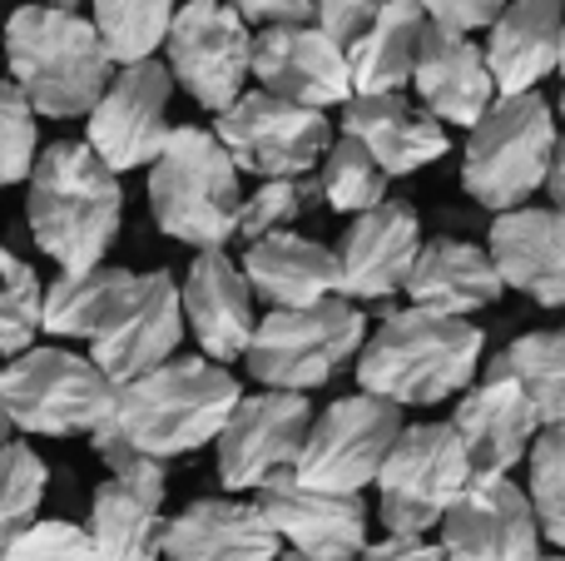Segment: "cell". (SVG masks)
I'll return each mask as SVG.
<instances>
[{"label": "cell", "instance_id": "cell-17", "mask_svg": "<svg viewBox=\"0 0 565 561\" xmlns=\"http://www.w3.org/2000/svg\"><path fill=\"white\" fill-rule=\"evenodd\" d=\"M184 338V304H179V284L169 268L135 278V294L125 298L119 318L109 324L105 338L89 343V363L109 378L115 388L135 383L139 373L169 363Z\"/></svg>", "mask_w": 565, "mask_h": 561}, {"label": "cell", "instance_id": "cell-7", "mask_svg": "<svg viewBox=\"0 0 565 561\" xmlns=\"http://www.w3.org/2000/svg\"><path fill=\"white\" fill-rule=\"evenodd\" d=\"M0 403L10 427H25L40 437L89 433L115 417V383L70 348H30L10 358L0 373Z\"/></svg>", "mask_w": 565, "mask_h": 561}, {"label": "cell", "instance_id": "cell-12", "mask_svg": "<svg viewBox=\"0 0 565 561\" xmlns=\"http://www.w3.org/2000/svg\"><path fill=\"white\" fill-rule=\"evenodd\" d=\"M164 50L174 85H184L194 105L214 109V119L244 99V85L254 75V30L244 25L238 6H214V0L179 6Z\"/></svg>", "mask_w": 565, "mask_h": 561}, {"label": "cell", "instance_id": "cell-50", "mask_svg": "<svg viewBox=\"0 0 565 561\" xmlns=\"http://www.w3.org/2000/svg\"><path fill=\"white\" fill-rule=\"evenodd\" d=\"M536 561H565V552L561 557H536Z\"/></svg>", "mask_w": 565, "mask_h": 561}, {"label": "cell", "instance_id": "cell-32", "mask_svg": "<svg viewBox=\"0 0 565 561\" xmlns=\"http://www.w3.org/2000/svg\"><path fill=\"white\" fill-rule=\"evenodd\" d=\"M507 373L521 383L541 427H565V328H536L521 334L501 353Z\"/></svg>", "mask_w": 565, "mask_h": 561}, {"label": "cell", "instance_id": "cell-16", "mask_svg": "<svg viewBox=\"0 0 565 561\" xmlns=\"http://www.w3.org/2000/svg\"><path fill=\"white\" fill-rule=\"evenodd\" d=\"M451 427L461 437L471 477H511V467L526 463L531 443L541 437L536 413L501 358H491L487 373H477V383L467 388V398L451 413Z\"/></svg>", "mask_w": 565, "mask_h": 561}, {"label": "cell", "instance_id": "cell-18", "mask_svg": "<svg viewBox=\"0 0 565 561\" xmlns=\"http://www.w3.org/2000/svg\"><path fill=\"white\" fill-rule=\"evenodd\" d=\"M258 512L298 557L312 561H352L367 547V502L302 487L292 473H278L258 487Z\"/></svg>", "mask_w": 565, "mask_h": 561}, {"label": "cell", "instance_id": "cell-38", "mask_svg": "<svg viewBox=\"0 0 565 561\" xmlns=\"http://www.w3.org/2000/svg\"><path fill=\"white\" fill-rule=\"evenodd\" d=\"M40 129H35V109L30 99L10 85V75H0V189L30 179L40 159Z\"/></svg>", "mask_w": 565, "mask_h": 561}, {"label": "cell", "instance_id": "cell-4", "mask_svg": "<svg viewBox=\"0 0 565 561\" xmlns=\"http://www.w3.org/2000/svg\"><path fill=\"white\" fill-rule=\"evenodd\" d=\"M6 60L10 85L45 119H89L115 80L89 15L70 6H20L6 20Z\"/></svg>", "mask_w": 565, "mask_h": 561}, {"label": "cell", "instance_id": "cell-23", "mask_svg": "<svg viewBox=\"0 0 565 561\" xmlns=\"http://www.w3.org/2000/svg\"><path fill=\"white\" fill-rule=\"evenodd\" d=\"M487 254L501 284L536 298L541 308H565V214L561 209H511L491 219Z\"/></svg>", "mask_w": 565, "mask_h": 561}, {"label": "cell", "instance_id": "cell-22", "mask_svg": "<svg viewBox=\"0 0 565 561\" xmlns=\"http://www.w3.org/2000/svg\"><path fill=\"white\" fill-rule=\"evenodd\" d=\"M412 85H417V95H422V109H427L437 125L477 129L481 115L497 105L487 50L471 45L467 35H451V30H437V25L422 30Z\"/></svg>", "mask_w": 565, "mask_h": 561}, {"label": "cell", "instance_id": "cell-47", "mask_svg": "<svg viewBox=\"0 0 565 561\" xmlns=\"http://www.w3.org/2000/svg\"><path fill=\"white\" fill-rule=\"evenodd\" d=\"M278 561H312V557H298V552H282ZM352 561H358V557H352Z\"/></svg>", "mask_w": 565, "mask_h": 561}, {"label": "cell", "instance_id": "cell-31", "mask_svg": "<svg viewBox=\"0 0 565 561\" xmlns=\"http://www.w3.org/2000/svg\"><path fill=\"white\" fill-rule=\"evenodd\" d=\"M422 30H427L422 6H407V0H387V6H377L372 30L362 35V45L348 55L352 99L358 95H402V85H412V65H417V50H422Z\"/></svg>", "mask_w": 565, "mask_h": 561}, {"label": "cell", "instance_id": "cell-26", "mask_svg": "<svg viewBox=\"0 0 565 561\" xmlns=\"http://www.w3.org/2000/svg\"><path fill=\"white\" fill-rule=\"evenodd\" d=\"M238 268H244L254 298H264L274 314L328 304V298H338V288H342L338 254H332L328 244H318V239L292 234V229L248 244V254Z\"/></svg>", "mask_w": 565, "mask_h": 561}, {"label": "cell", "instance_id": "cell-3", "mask_svg": "<svg viewBox=\"0 0 565 561\" xmlns=\"http://www.w3.org/2000/svg\"><path fill=\"white\" fill-rule=\"evenodd\" d=\"M238 403H244V388L228 368L209 363V358H169V363L139 373L135 383L115 388L109 427L135 453L169 463V457L218 443Z\"/></svg>", "mask_w": 565, "mask_h": 561}, {"label": "cell", "instance_id": "cell-8", "mask_svg": "<svg viewBox=\"0 0 565 561\" xmlns=\"http://www.w3.org/2000/svg\"><path fill=\"white\" fill-rule=\"evenodd\" d=\"M367 343V318L348 298H328L312 308H288V314L258 318V334L248 343L244 363L268 393H308L322 388L348 358Z\"/></svg>", "mask_w": 565, "mask_h": 561}, {"label": "cell", "instance_id": "cell-1", "mask_svg": "<svg viewBox=\"0 0 565 561\" xmlns=\"http://www.w3.org/2000/svg\"><path fill=\"white\" fill-rule=\"evenodd\" d=\"M25 214L40 254L55 258L60 274H89L119 239L125 189L85 139H55L30 169Z\"/></svg>", "mask_w": 565, "mask_h": 561}, {"label": "cell", "instance_id": "cell-11", "mask_svg": "<svg viewBox=\"0 0 565 561\" xmlns=\"http://www.w3.org/2000/svg\"><path fill=\"white\" fill-rule=\"evenodd\" d=\"M214 139L228 149L238 174H258L268 184V179L312 174L332 149V125L318 109L288 105L264 89H254V95L244 89V99L214 119Z\"/></svg>", "mask_w": 565, "mask_h": 561}, {"label": "cell", "instance_id": "cell-44", "mask_svg": "<svg viewBox=\"0 0 565 561\" xmlns=\"http://www.w3.org/2000/svg\"><path fill=\"white\" fill-rule=\"evenodd\" d=\"M358 561H441V547L427 537H377L362 547Z\"/></svg>", "mask_w": 565, "mask_h": 561}, {"label": "cell", "instance_id": "cell-24", "mask_svg": "<svg viewBox=\"0 0 565 561\" xmlns=\"http://www.w3.org/2000/svg\"><path fill=\"white\" fill-rule=\"evenodd\" d=\"M282 542L258 512L238 497H199L164 522V561H278Z\"/></svg>", "mask_w": 565, "mask_h": 561}, {"label": "cell", "instance_id": "cell-20", "mask_svg": "<svg viewBox=\"0 0 565 561\" xmlns=\"http://www.w3.org/2000/svg\"><path fill=\"white\" fill-rule=\"evenodd\" d=\"M254 75L264 95H278L288 105L318 109L348 105L352 99V65L318 25H282L254 35Z\"/></svg>", "mask_w": 565, "mask_h": 561}, {"label": "cell", "instance_id": "cell-48", "mask_svg": "<svg viewBox=\"0 0 565 561\" xmlns=\"http://www.w3.org/2000/svg\"><path fill=\"white\" fill-rule=\"evenodd\" d=\"M561 75H565V40H561Z\"/></svg>", "mask_w": 565, "mask_h": 561}, {"label": "cell", "instance_id": "cell-33", "mask_svg": "<svg viewBox=\"0 0 565 561\" xmlns=\"http://www.w3.org/2000/svg\"><path fill=\"white\" fill-rule=\"evenodd\" d=\"M89 25H95L109 65H119V70L149 65L154 50L169 40L174 6H164V0H99L95 15H89Z\"/></svg>", "mask_w": 565, "mask_h": 561}, {"label": "cell", "instance_id": "cell-15", "mask_svg": "<svg viewBox=\"0 0 565 561\" xmlns=\"http://www.w3.org/2000/svg\"><path fill=\"white\" fill-rule=\"evenodd\" d=\"M441 561H536L541 527L526 487L511 477H471L441 517Z\"/></svg>", "mask_w": 565, "mask_h": 561}, {"label": "cell", "instance_id": "cell-41", "mask_svg": "<svg viewBox=\"0 0 565 561\" xmlns=\"http://www.w3.org/2000/svg\"><path fill=\"white\" fill-rule=\"evenodd\" d=\"M372 20H377V6H362V0H328V6H318L312 25H318L342 55H352V50L362 45V35L372 30Z\"/></svg>", "mask_w": 565, "mask_h": 561}, {"label": "cell", "instance_id": "cell-14", "mask_svg": "<svg viewBox=\"0 0 565 561\" xmlns=\"http://www.w3.org/2000/svg\"><path fill=\"white\" fill-rule=\"evenodd\" d=\"M312 427V407L298 393H254L234 407L218 433V483L224 493H258L268 477L292 473Z\"/></svg>", "mask_w": 565, "mask_h": 561}, {"label": "cell", "instance_id": "cell-30", "mask_svg": "<svg viewBox=\"0 0 565 561\" xmlns=\"http://www.w3.org/2000/svg\"><path fill=\"white\" fill-rule=\"evenodd\" d=\"M135 278L129 268L99 264L89 274H60L55 284H45V314H40V334L55 338H95L109 334V324L119 318L125 298L135 294Z\"/></svg>", "mask_w": 565, "mask_h": 561}, {"label": "cell", "instance_id": "cell-46", "mask_svg": "<svg viewBox=\"0 0 565 561\" xmlns=\"http://www.w3.org/2000/svg\"><path fill=\"white\" fill-rule=\"evenodd\" d=\"M10 443V417H6V403H0V447Z\"/></svg>", "mask_w": 565, "mask_h": 561}, {"label": "cell", "instance_id": "cell-45", "mask_svg": "<svg viewBox=\"0 0 565 561\" xmlns=\"http://www.w3.org/2000/svg\"><path fill=\"white\" fill-rule=\"evenodd\" d=\"M546 189H551V199H556V209L565 214V139H561V149H556V165H551Z\"/></svg>", "mask_w": 565, "mask_h": 561}, {"label": "cell", "instance_id": "cell-43", "mask_svg": "<svg viewBox=\"0 0 565 561\" xmlns=\"http://www.w3.org/2000/svg\"><path fill=\"white\" fill-rule=\"evenodd\" d=\"M238 15H244V25L282 30V25H312L318 6H308V0H244Z\"/></svg>", "mask_w": 565, "mask_h": 561}, {"label": "cell", "instance_id": "cell-39", "mask_svg": "<svg viewBox=\"0 0 565 561\" xmlns=\"http://www.w3.org/2000/svg\"><path fill=\"white\" fill-rule=\"evenodd\" d=\"M312 189L308 179H268V184H258L254 194L244 199V209H238V234L248 239V244H258V239L268 234H282V229H292V219L308 209Z\"/></svg>", "mask_w": 565, "mask_h": 561}, {"label": "cell", "instance_id": "cell-19", "mask_svg": "<svg viewBox=\"0 0 565 561\" xmlns=\"http://www.w3.org/2000/svg\"><path fill=\"white\" fill-rule=\"evenodd\" d=\"M332 254H338L342 278L338 294H348V304H382V298L402 294L412 278V264L422 254L417 209L402 204V199H387L372 214H358Z\"/></svg>", "mask_w": 565, "mask_h": 561}, {"label": "cell", "instance_id": "cell-2", "mask_svg": "<svg viewBox=\"0 0 565 561\" xmlns=\"http://www.w3.org/2000/svg\"><path fill=\"white\" fill-rule=\"evenodd\" d=\"M487 334L467 318L397 308L367 334L358 353V383L392 407H431L467 393L481 373Z\"/></svg>", "mask_w": 565, "mask_h": 561}, {"label": "cell", "instance_id": "cell-28", "mask_svg": "<svg viewBox=\"0 0 565 561\" xmlns=\"http://www.w3.org/2000/svg\"><path fill=\"white\" fill-rule=\"evenodd\" d=\"M402 294L412 298V308H427V314H447V318H467L477 308H491L507 284H501L497 264L481 244L467 239H431L422 244L412 278Z\"/></svg>", "mask_w": 565, "mask_h": 561}, {"label": "cell", "instance_id": "cell-37", "mask_svg": "<svg viewBox=\"0 0 565 561\" xmlns=\"http://www.w3.org/2000/svg\"><path fill=\"white\" fill-rule=\"evenodd\" d=\"M531 512H536L541 537L565 552V427H541L531 443Z\"/></svg>", "mask_w": 565, "mask_h": 561}, {"label": "cell", "instance_id": "cell-25", "mask_svg": "<svg viewBox=\"0 0 565 561\" xmlns=\"http://www.w3.org/2000/svg\"><path fill=\"white\" fill-rule=\"evenodd\" d=\"M342 135L358 139L387 179L417 174L447 155V129L407 95H358L342 105Z\"/></svg>", "mask_w": 565, "mask_h": 561}, {"label": "cell", "instance_id": "cell-10", "mask_svg": "<svg viewBox=\"0 0 565 561\" xmlns=\"http://www.w3.org/2000/svg\"><path fill=\"white\" fill-rule=\"evenodd\" d=\"M402 427H407L402 423V407L382 403V398H367V393L338 398L332 407L312 413L308 443H302L292 477L302 487H318V493L358 497L362 487L377 483Z\"/></svg>", "mask_w": 565, "mask_h": 561}, {"label": "cell", "instance_id": "cell-49", "mask_svg": "<svg viewBox=\"0 0 565 561\" xmlns=\"http://www.w3.org/2000/svg\"><path fill=\"white\" fill-rule=\"evenodd\" d=\"M561 119H565V85H561Z\"/></svg>", "mask_w": 565, "mask_h": 561}, {"label": "cell", "instance_id": "cell-40", "mask_svg": "<svg viewBox=\"0 0 565 561\" xmlns=\"http://www.w3.org/2000/svg\"><path fill=\"white\" fill-rule=\"evenodd\" d=\"M0 561H99L89 532L75 522H35L0 552Z\"/></svg>", "mask_w": 565, "mask_h": 561}, {"label": "cell", "instance_id": "cell-29", "mask_svg": "<svg viewBox=\"0 0 565 561\" xmlns=\"http://www.w3.org/2000/svg\"><path fill=\"white\" fill-rule=\"evenodd\" d=\"M85 532L99 561H159L164 557V497L105 483L95 487Z\"/></svg>", "mask_w": 565, "mask_h": 561}, {"label": "cell", "instance_id": "cell-6", "mask_svg": "<svg viewBox=\"0 0 565 561\" xmlns=\"http://www.w3.org/2000/svg\"><path fill=\"white\" fill-rule=\"evenodd\" d=\"M556 149V109L546 105V95L531 89V95L497 99L467 139L461 184L481 209L501 219L511 209H526V199L551 179Z\"/></svg>", "mask_w": 565, "mask_h": 561}, {"label": "cell", "instance_id": "cell-13", "mask_svg": "<svg viewBox=\"0 0 565 561\" xmlns=\"http://www.w3.org/2000/svg\"><path fill=\"white\" fill-rule=\"evenodd\" d=\"M169 99H174V75H169V65H159V60L129 65L109 80L99 105L89 109V129H85V145L95 149L109 174L154 165V159L164 155L169 135H174V125H169Z\"/></svg>", "mask_w": 565, "mask_h": 561}, {"label": "cell", "instance_id": "cell-27", "mask_svg": "<svg viewBox=\"0 0 565 561\" xmlns=\"http://www.w3.org/2000/svg\"><path fill=\"white\" fill-rule=\"evenodd\" d=\"M561 40H565V10L556 0L501 6L487 45V70L491 85H497V99L531 95L551 70H561Z\"/></svg>", "mask_w": 565, "mask_h": 561}, {"label": "cell", "instance_id": "cell-36", "mask_svg": "<svg viewBox=\"0 0 565 561\" xmlns=\"http://www.w3.org/2000/svg\"><path fill=\"white\" fill-rule=\"evenodd\" d=\"M45 483H50V467L35 447H25V443L0 447V552L40 522Z\"/></svg>", "mask_w": 565, "mask_h": 561}, {"label": "cell", "instance_id": "cell-21", "mask_svg": "<svg viewBox=\"0 0 565 561\" xmlns=\"http://www.w3.org/2000/svg\"><path fill=\"white\" fill-rule=\"evenodd\" d=\"M179 304H184V328L199 338L209 363L224 368L248 353V343L258 334L254 288H248L244 268L228 254H199L184 274Z\"/></svg>", "mask_w": 565, "mask_h": 561}, {"label": "cell", "instance_id": "cell-5", "mask_svg": "<svg viewBox=\"0 0 565 561\" xmlns=\"http://www.w3.org/2000/svg\"><path fill=\"white\" fill-rule=\"evenodd\" d=\"M149 209L169 239L199 254H224V244L238 234L244 184L214 129L174 125L164 155L149 165Z\"/></svg>", "mask_w": 565, "mask_h": 561}, {"label": "cell", "instance_id": "cell-35", "mask_svg": "<svg viewBox=\"0 0 565 561\" xmlns=\"http://www.w3.org/2000/svg\"><path fill=\"white\" fill-rule=\"evenodd\" d=\"M318 194L328 199L338 214H372L377 204H387V174L372 165V155L358 145V139L338 135L332 149L322 155Z\"/></svg>", "mask_w": 565, "mask_h": 561}, {"label": "cell", "instance_id": "cell-42", "mask_svg": "<svg viewBox=\"0 0 565 561\" xmlns=\"http://www.w3.org/2000/svg\"><path fill=\"white\" fill-rule=\"evenodd\" d=\"M422 15H427V25L471 40V30H491V25H497L501 6H497V0H431V6H422Z\"/></svg>", "mask_w": 565, "mask_h": 561}, {"label": "cell", "instance_id": "cell-9", "mask_svg": "<svg viewBox=\"0 0 565 561\" xmlns=\"http://www.w3.org/2000/svg\"><path fill=\"white\" fill-rule=\"evenodd\" d=\"M471 483V463L451 423H412L377 473V517L387 537H422L441 527Z\"/></svg>", "mask_w": 565, "mask_h": 561}, {"label": "cell", "instance_id": "cell-34", "mask_svg": "<svg viewBox=\"0 0 565 561\" xmlns=\"http://www.w3.org/2000/svg\"><path fill=\"white\" fill-rule=\"evenodd\" d=\"M40 314H45L40 274L15 248H0V358H20L35 348Z\"/></svg>", "mask_w": 565, "mask_h": 561}]
</instances>
